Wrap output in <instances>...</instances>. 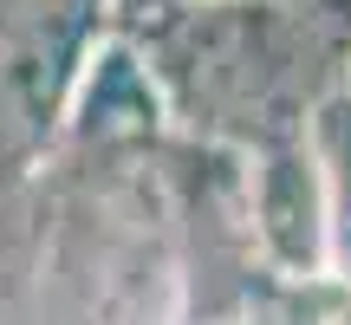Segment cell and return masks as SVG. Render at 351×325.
Returning <instances> with one entry per match:
<instances>
[{"mask_svg":"<svg viewBox=\"0 0 351 325\" xmlns=\"http://www.w3.org/2000/svg\"><path fill=\"white\" fill-rule=\"evenodd\" d=\"M332 65V39L293 7H208L202 26L169 52L176 85L202 117L267 124L313 98V78Z\"/></svg>","mask_w":351,"mask_h":325,"instance_id":"1","label":"cell"}]
</instances>
